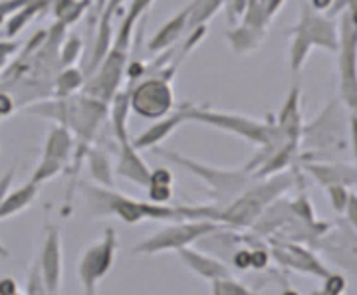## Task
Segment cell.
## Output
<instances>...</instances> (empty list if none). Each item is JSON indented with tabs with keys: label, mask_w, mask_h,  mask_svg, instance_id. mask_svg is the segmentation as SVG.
<instances>
[{
	"label": "cell",
	"mask_w": 357,
	"mask_h": 295,
	"mask_svg": "<svg viewBox=\"0 0 357 295\" xmlns=\"http://www.w3.org/2000/svg\"><path fill=\"white\" fill-rule=\"evenodd\" d=\"M356 113H349V131H345L344 105L337 99H332L310 123H304L300 147L304 153L300 154L302 163L314 161H337L354 143L356 129Z\"/></svg>",
	"instance_id": "6da1fadb"
},
{
	"label": "cell",
	"mask_w": 357,
	"mask_h": 295,
	"mask_svg": "<svg viewBox=\"0 0 357 295\" xmlns=\"http://www.w3.org/2000/svg\"><path fill=\"white\" fill-rule=\"evenodd\" d=\"M296 179L298 177L294 173H278L274 177L258 180V184L246 186L232 202L218 210V222L222 226H230L232 230L252 228V224L268 206L292 189Z\"/></svg>",
	"instance_id": "7a4b0ae2"
},
{
	"label": "cell",
	"mask_w": 357,
	"mask_h": 295,
	"mask_svg": "<svg viewBox=\"0 0 357 295\" xmlns=\"http://www.w3.org/2000/svg\"><path fill=\"white\" fill-rule=\"evenodd\" d=\"M183 111H185L187 121H199V123L215 127L218 131H227L241 139L255 143L258 147L278 149L280 145L286 143L282 139L280 131L276 127V121L272 115H268V119L264 121H258L255 117L218 111V109H208V107H197L192 103H185Z\"/></svg>",
	"instance_id": "3957f363"
},
{
	"label": "cell",
	"mask_w": 357,
	"mask_h": 295,
	"mask_svg": "<svg viewBox=\"0 0 357 295\" xmlns=\"http://www.w3.org/2000/svg\"><path fill=\"white\" fill-rule=\"evenodd\" d=\"M89 210L96 212V216H117L126 224H139L143 220H185L181 206L153 205L135 200L128 194L115 193L114 189H103L98 184L86 186Z\"/></svg>",
	"instance_id": "277c9868"
},
{
	"label": "cell",
	"mask_w": 357,
	"mask_h": 295,
	"mask_svg": "<svg viewBox=\"0 0 357 295\" xmlns=\"http://www.w3.org/2000/svg\"><path fill=\"white\" fill-rule=\"evenodd\" d=\"M155 154H159L161 159H165L173 165L187 168L191 175L197 179H201L208 186L211 196L215 200V206L222 208L229 202H232L244 189L250 184V173L246 168H218L211 167L206 163H201L192 157L187 154L173 153V151H163V149H153Z\"/></svg>",
	"instance_id": "5b68a950"
},
{
	"label": "cell",
	"mask_w": 357,
	"mask_h": 295,
	"mask_svg": "<svg viewBox=\"0 0 357 295\" xmlns=\"http://www.w3.org/2000/svg\"><path fill=\"white\" fill-rule=\"evenodd\" d=\"M218 222L213 220H175L173 224H167L165 228L157 230L153 236L141 240L139 244L133 248V254H161L169 250H181L187 246L199 242L203 236L217 230Z\"/></svg>",
	"instance_id": "8992f818"
},
{
	"label": "cell",
	"mask_w": 357,
	"mask_h": 295,
	"mask_svg": "<svg viewBox=\"0 0 357 295\" xmlns=\"http://www.w3.org/2000/svg\"><path fill=\"white\" fill-rule=\"evenodd\" d=\"M129 107L143 119H161L175 107V91L171 79L163 76H145L135 86H129Z\"/></svg>",
	"instance_id": "52a82bcc"
},
{
	"label": "cell",
	"mask_w": 357,
	"mask_h": 295,
	"mask_svg": "<svg viewBox=\"0 0 357 295\" xmlns=\"http://www.w3.org/2000/svg\"><path fill=\"white\" fill-rule=\"evenodd\" d=\"M117 232L115 228H105L103 236L84 250L77 262V278L82 283L84 295H96L98 285L112 271L117 254Z\"/></svg>",
	"instance_id": "ba28073f"
},
{
	"label": "cell",
	"mask_w": 357,
	"mask_h": 295,
	"mask_svg": "<svg viewBox=\"0 0 357 295\" xmlns=\"http://www.w3.org/2000/svg\"><path fill=\"white\" fill-rule=\"evenodd\" d=\"M340 30V93L342 105L349 109V113H356L357 107V77H356V18L354 10H345L342 14V22L337 24Z\"/></svg>",
	"instance_id": "9c48e42d"
},
{
	"label": "cell",
	"mask_w": 357,
	"mask_h": 295,
	"mask_svg": "<svg viewBox=\"0 0 357 295\" xmlns=\"http://www.w3.org/2000/svg\"><path fill=\"white\" fill-rule=\"evenodd\" d=\"M72 154H74V135L64 125H56L48 133L42 159H40L38 167L34 168L30 180L36 184H42L46 180L54 179L56 175H60L68 167Z\"/></svg>",
	"instance_id": "30bf717a"
},
{
	"label": "cell",
	"mask_w": 357,
	"mask_h": 295,
	"mask_svg": "<svg viewBox=\"0 0 357 295\" xmlns=\"http://www.w3.org/2000/svg\"><path fill=\"white\" fill-rule=\"evenodd\" d=\"M36 266L46 295H60L62 278H64V250H62V234L56 226L46 228Z\"/></svg>",
	"instance_id": "8fae6325"
},
{
	"label": "cell",
	"mask_w": 357,
	"mask_h": 295,
	"mask_svg": "<svg viewBox=\"0 0 357 295\" xmlns=\"http://www.w3.org/2000/svg\"><path fill=\"white\" fill-rule=\"evenodd\" d=\"M292 34L302 36L312 48L318 46V48H326L330 51H337V46H340V30H337V24L333 22V18L312 10L307 6V2H304V6H302L300 20L292 30Z\"/></svg>",
	"instance_id": "7c38bea8"
},
{
	"label": "cell",
	"mask_w": 357,
	"mask_h": 295,
	"mask_svg": "<svg viewBox=\"0 0 357 295\" xmlns=\"http://www.w3.org/2000/svg\"><path fill=\"white\" fill-rule=\"evenodd\" d=\"M278 264L284 268L296 271V273H306V276H318L321 280H326L332 271L326 268V264H321L312 250H307L306 246L292 242V240H278L272 244V254Z\"/></svg>",
	"instance_id": "4fadbf2b"
},
{
	"label": "cell",
	"mask_w": 357,
	"mask_h": 295,
	"mask_svg": "<svg viewBox=\"0 0 357 295\" xmlns=\"http://www.w3.org/2000/svg\"><path fill=\"white\" fill-rule=\"evenodd\" d=\"M314 244L318 246L319 250L330 257L333 264L342 266L349 273L356 271L357 236L356 228L349 226L347 222L344 224V228H337V230L330 232V234L328 232L321 234L319 238L314 240Z\"/></svg>",
	"instance_id": "5bb4252c"
},
{
	"label": "cell",
	"mask_w": 357,
	"mask_h": 295,
	"mask_svg": "<svg viewBox=\"0 0 357 295\" xmlns=\"http://www.w3.org/2000/svg\"><path fill=\"white\" fill-rule=\"evenodd\" d=\"M185 121H187V117H185L183 105H181L175 113H169V115L157 119L151 127L141 131L135 139H131V145H133L137 151H147V149L153 151V149H157L161 143L165 141L167 137H171Z\"/></svg>",
	"instance_id": "9a60e30c"
},
{
	"label": "cell",
	"mask_w": 357,
	"mask_h": 295,
	"mask_svg": "<svg viewBox=\"0 0 357 295\" xmlns=\"http://www.w3.org/2000/svg\"><path fill=\"white\" fill-rule=\"evenodd\" d=\"M177 254L178 260H181L189 270L195 271L197 276H201L203 280L217 282V280H222V278L232 276V273H230V268L225 262H220L218 257L211 256V254H206V252L195 250L191 246L181 248V250H177Z\"/></svg>",
	"instance_id": "2e32d148"
},
{
	"label": "cell",
	"mask_w": 357,
	"mask_h": 295,
	"mask_svg": "<svg viewBox=\"0 0 357 295\" xmlns=\"http://www.w3.org/2000/svg\"><path fill=\"white\" fill-rule=\"evenodd\" d=\"M114 170L117 177L129 180L137 186L147 189V184H149L151 168L147 167V163L141 159L139 151L131 145V139L119 143V157H117V165Z\"/></svg>",
	"instance_id": "e0dca14e"
},
{
	"label": "cell",
	"mask_w": 357,
	"mask_h": 295,
	"mask_svg": "<svg viewBox=\"0 0 357 295\" xmlns=\"http://www.w3.org/2000/svg\"><path fill=\"white\" fill-rule=\"evenodd\" d=\"M276 121V127L280 131L282 139L286 143H294L300 147V137H302V127H304V121H302V107H300V88L294 86L286 102L282 105L280 113L274 119Z\"/></svg>",
	"instance_id": "ac0fdd59"
},
{
	"label": "cell",
	"mask_w": 357,
	"mask_h": 295,
	"mask_svg": "<svg viewBox=\"0 0 357 295\" xmlns=\"http://www.w3.org/2000/svg\"><path fill=\"white\" fill-rule=\"evenodd\" d=\"M306 168L307 175H312V179L319 182L321 186H330V184H344L347 189H351L356 184L357 173L354 165H345L337 161H321V163H302Z\"/></svg>",
	"instance_id": "d6986e66"
},
{
	"label": "cell",
	"mask_w": 357,
	"mask_h": 295,
	"mask_svg": "<svg viewBox=\"0 0 357 295\" xmlns=\"http://www.w3.org/2000/svg\"><path fill=\"white\" fill-rule=\"evenodd\" d=\"M191 2L187 4L185 10L177 13L171 20H167L165 24L157 30L153 38L149 40V51L159 54V51H165L167 48L175 46L178 40L183 38L185 30H189V18H191Z\"/></svg>",
	"instance_id": "ffe728a7"
},
{
	"label": "cell",
	"mask_w": 357,
	"mask_h": 295,
	"mask_svg": "<svg viewBox=\"0 0 357 295\" xmlns=\"http://www.w3.org/2000/svg\"><path fill=\"white\" fill-rule=\"evenodd\" d=\"M40 193V184L28 180L24 184H20L18 189L8 191L6 196L0 202V220L13 218L16 214H20L22 210H26L28 206L36 200V196Z\"/></svg>",
	"instance_id": "44dd1931"
},
{
	"label": "cell",
	"mask_w": 357,
	"mask_h": 295,
	"mask_svg": "<svg viewBox=\"0 0 357 295\" xmlns=\"http://www.w3.org/2000/svg\"><path fill=\"white\" fill-rule=\"evenodd\" d=\"M86 161H88L89 177L98 186L115 189V170L109 161V154L100 147H89L86 153Z\"/></svg>",
	"instance_id": "7402d4cb"
},
{
	"label": "cell",
	"mask_w": 357,
	"mask_h": 295,
	"mask_svg": "<svg viewBox=\"0 0 357 295\" xmlns=\"http://www.w3.org/2000/svg\"><path fill=\"white\" fill-rule=\"evenodd\" d=\"M129 111H131V107H129V91L119 90L114 97H112V105H109V111H107V113H109V119H112V127H114L117 143L131 139L128 131Z\"/></svg>",
	"instance_id": "603a6c76"
},
{
	"label": "cell",
	"mask_w": 357,
	"mask_h": 295,
	"mask_svg": "<svg viewBox=\"0 0 357 295\" xmlns=\"http://www.w3.org/2000/svg\"><path fill=\"white\" fill-rule=\"evenodd\" d=\"M227 40L232 46V50L236 54H250V51L258 50L264 42L266 32H258L255 28H248V26H232L230 30H227Z\"/></svg>",
	"instance_id": "cb8c5ba5"
},
{
	"label": "cell",
	"mask_w": 357,
	"mask_h": 295,
	"mask_svg": "<svg viewBox=\"0 0 357 295\" xmlns=\"http://www.w3.org/2000/svg\"><path fill=\"white\" fill-rule=\"evenodd\" d=\"M149 202L153 205H167L173 198V175L169 168H155L149 175Z\"/></svg>",
	"instance_id": "d4e9b609"
},
{
	"label": "cell",
	"mask_w": 357,
	"mask_h": 295,
	"mask_svg": "<svg viewBox=\"0 0 357 295\" xmlns=\"http://www.w3.org/2000/svg\"><path fill=\"white\" fill-rule=\"evenodd\" d=\"M86 83V74L82 70H77L74 65L62 67V72L54 79V97L62 99V97H72L79 88H84Z\"/></svg>",
	"instance_id": "484cf974"
},
{
	"label": "cell",
	"mask_w": 357,
	"mask_h": 295,
	"mask_svg": "<svg viewBox=\"0 0 357 295\" xmlns=\"http://www.w3.org/2000/svg\"><path fill=\"white\" fill-rule=\"evenodd\" d=\"M52 4H54V16L66 28L70 24H76L82 18V14L86 13V8H89V0H79V2L77 0H52Z\"/></svg>",
	"instance_id": "4316f807"
},
{
	"label": "cell",
	"mask_w": 357,
	"mask_h": 295,
	"mask_svg": "<svg viewBox=\"0 0 357 295\" xmlns=\"http://www.w3.org/2000/svg\"><path fill=\"white\" fill-rule=\"evenodd\" d=\"M52 4V0H40V2H34V4H28L24 8H20V10H16L13 13V18L8 20V24H6V36L8 38H14L22 28H24L34 16L38 13H42V8L44 6H48Z\"/></svg>",
	"instance_id": "83f0119b"
},
{
	"label": "cell",
	"mask_w": 357,
	"mask_h": 295,
	"mask_svg": "<svg viewBox=\"0 0 357 295\" xmlns=\"http://www.w3.org/2000/svg\"><path fill=\"white\" fill-rule=\"evenodd\" d=\"M82 50H84V42L79 36L72 34V36H66V40L60 44V54H58V60H60V65L62 67H70L74 65L79 60L82 56Z\"/></svg>",
	"instance_id": "f1b7e54d"
},
{
	"label": "cell",
	"mask_w": 357,
	"mask_h": 295,
	"mask_svg": "<svg viewBox=\"0 0 357 295\" xmlns=\"http://www.w3.org/2000/svg\"><path fill=\"white\" fill-rule=\"evenodd\" d=\"M310 51H312V46L307 44L306 40L298 36V34H294L292 42H290V70L294 74H298L304 67Z\"/></svg>",
	"instance_id": "f546056e"
},
{
	"label": "cell",
	"mask_w": 357,
	"mask_h": 295,
	"mask_svg": "<svg viewBox=\"0 0 357 295\" xmlns=\"http://www.w3.org/2000/svg\"><path fill=\"white\" fill-rule=\"evenodd\" d=\"M211 283H213V295H258L252 289H248L243 282L234 280L232 276Z\"/></svg>",
	"instance_id": "4dcf8cb0"
},
{
	"label": "cell",
	"mask_w": 357,
	"mask_h": 295,
	"mask_svg": "<svg viewBox=\"0 0 357 295\" xmlns=\"http://www.w3.org/2000/svg\"><path fill=\"white\" fill-rule=\"evenodd\" d=\"M326 191L330 194V202H332L333 210L337 214H344L345 206H347L354 193L347 186H344V184H330V186H326Z\"/></svg>",
	"instance_id": "1f68e13d"
},
{
	"label": "cell",
	"mask_w": 357,
	"mask_h": 295,
	"mask_svg": "<svg viewBox=\"0 0 357 295\" xmlns=\"http://www.w3.org/2000/svg\"><path fill=\"white\" fill-rule=\"evenodd\" d=\"M347 289V280L340 273H330L324 280V287L318 289L314 295H344Z\"/></svg>",
	"instance_id": "d6a6232c"
},
{
	"label": "cell",
	"mask_w": 357,
	"mask_h": 295,
	"mask_svg": "<svg viewBox=\"0 0 357 295\" xmlns=\"http://www.w3.org/2000/svg\"><path fill=\"white\" fill-rule=\"evenodd\" d=\"M230 262H232V266H234L236 270H252V250L246 248V246H241V248L230 256Z\"/></svg>",
	"instance_id": "836d02e7"
},
{
	"label": "cell",
	"mask_w": 357,
	"mask_h": 295,
	"mask_svg": "<svg viewBox=\"0 0 357 295\" xmlns=\"http://www.w3.org/2000/svg\"><path fill=\"white\" fill-rule=\"evenodd\" d=\"M354 2L356 0H332V6L328 10V16H337V14H344L345 10H354Z\"/></svg>",
	"instance_id": "e575fe53"
},
{
	"label": "cell",
	"mask_w": 357,
	"mask_h": 295,
	"mask_svg": "<svg viewBox=\"0 0 357 295\" xmlns=\"http://www.w3.org/2000/svg\"><path fill=\"white\" fill-rule=\"evenodd\" d=\"M14 173H16V167H13L10 170H6V173L0 177V202H2V198L6 196V193H8V191H10V186H13Z\"/></svg>",
	"instance_id": "d590c367"
},
{
	"label": "cell",
	"mask_w": 357,
	"mask_h": 295,
	"mask_svg": "<svg viewBox=\"0 0 357 295\" xmlns=\"http://www.w3.org/2000/svg\"><path fill=\"white\" fill-rule=\"evenodd\" d=\"M20 292L18 283L13 278H0V295H16Z\"/></svg>",
	"instance_id": "8d00e7d4"
},
{
	"label": "cell",
	"mask_w": 357,
	"mask_h": 295,
	"mask_svg": "<svg viewBox=\"0 0 357 295\" xmlns=\"http://www.w3.org/2000/svg\"><path fill=\"white\" fill-rule=\"evenodd\" d=\"M260 4H262V8H264V13L270 16V20H272V16L278 13L282 8V4L286 2V0H258Z\"/></svg>",
	"instance_id": "74e56055"
},
{
	"label": "cell",
	"mask_w": 357,
	"mask_h": 295,
	"mask_svg": "<svg viewBox=\"0 0 357 295\" xmlns=\"http://www.w3.org/2000/svg\"><path fill=\"white\" fill-rule=\"evenodd\" d=\"M307 6L316 13H328L330 6H332V0H310Z\"/></svg>",
	"instance_id": "f35d334b"
},
{
	"label": "cell",
	"mask_w": 357,
	"mask_h": 295,
	"mask_svg": "<svg viewBox=\"0 0 357 295\" xmlns=\"http://www.w3.org/2000/svg\"><path fill=\"white\" fill-rule=\"evenodd\" d=\"M0 256H8V250H6L2 244H0Z\"/></svg>",
	"instance_id": "ab89813d"
},
{
	"label": "cell",
	"mask_w": 357,
	"mask_h": 295,
	"mask_svg": "<svg viewBox=\"0 0 357 295\" xmlns=\"http://www.w3.org/2000/svg\"><path fill=\"white\" fill-rule=\"evenodd\" d=\"M282 295H300V294H298L296 289H286V292H284V294H282Z\"/></svg>",
	"instance_id": "60d3db41"
},
{
	"label": "cell",
	"mask_w": 357,
	"mask_h": 295,
	"mask_svg": "<svg viewBox=\"0 0 357 295\" xmlns=\"http://www.w3.org/2000/svg\"><path fill=\"white\" fill-rule=\"evenodd\" d=\"M2 20H4V16H2V14H0V22H2Z\"/></svg>",
	"instance_id": "b9f144b4"
},
{
	"label": "cell",
	"mask_w": 357,
	"mask_h": 295,
	"mask_svg": "<svg viewBox=\"0 0 357 295\" xmlns=\"http://www.w3.org/2000/svg\"><path fill=\"white\" fill-rule=\"evenodd\" d=\"M16 295H22V294H20V292H18V294H16Z\"/></svg>",
	"instance_id": "7bdbcfd3"
},
{
	"label": "cell",
	"mask_w": 357,
	"mask_h": 295,
	"mask_svg": "<svg viewBox=\"0 0 357 295\" xmlns=\"http://www.w3.org/2000/svg\"><path fill=\"white\" fill-rule=\"evenodd\" d=\"M0 2H4V0H0Z\"/></svg>",
	"instance_id": "ee69618b"
},
{
	"label": "cell",
	"mask_w": 357,
	"mask_h": 295,
	"mask_svg": "<svg viewBox=\"0 0 357 295\" xmlns=\"http://www.w3.org/2000/svg\"><path fill=\"white\" fill-rule=\"evenodd\" d=\"M0 119H2V115H0Z\"/></svg>",
	"instance_id": "f6af8a7d"
}]
</instances>
